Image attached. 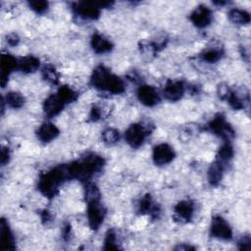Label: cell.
<instances>
[{
    "label": "cell",
    "instance_id": "cell-1",
    "mask_svg": "<svg viewBox=\"0 0 251 251\" xmlns=\"http://www.w3.org/2000/svg\"><path fill=\"white\" fill-rule=\"evenodd\" d=\"M91 80L95 87L107 90L111 93L118 94L123 92L125 89L123 80L109 73L108 70H106L102 66L95 69Z\"/></svg>",
    "mask_w": 251,
    "mask_h": 251
},
{
    "label": "cell",
    "instance_id": "cell-2",
    "mask_svg": "<svg viewBox=\"0 0 251 251\" xmlns=\"http://www.w3.org/2000/svg\"><path fill=\"white\" fill-rule=\"evenodd\" d=\"M68 102L66 101V99L60 93V91H58L56 94H53L46 99V101L44 103L45 114L48 117L56 116L62 111V109L64 108V106Z\"/></svg>",
    "mask_w": 251,
    "mask_h": 251
},
{
    "label": "cell",
    "instance_id": "cell-3",
    "mask_svg": "<svg viewBox=\"0 0 251 251\" xmlns=\"http://www.w3.org/2000/svg\"><path fill=\"white\" fill-rule=\"evenodd\" d=\"M211 233L220 239H229L231 237V229L227 223L221 217H215L212 220Z\"/></svg>",
    "mask_w": 251,
    "mask_h": 251
},
{
    "label": "cell",
    "instance_id": "cell-4",
    "mask_svg": "<svg viewBox=\"0 0 251 251\" xmlns=\"http://www.w3.org/2000/svg\"><path fill=\"white\" fill-rule=\"evenodd\" d=\"M146 131L140 125H132L126 131V139L132 147H138L144 141Z\"/></svg>",
    "mask_w": 251,
    "mask_h": 251
},
{
    "label": "cell",
    "instance_id": "cell-5",
    "mask_svg": "<svg viewBox=\"0 0 251 251\" xmlns=\"http://www.w3.org/2000/svg\"><path fill=\"white\" fill-rule=\"evenodd\" d=\"M87 215L89 225L92 228H97L102 224L104 219V211L98 200L89 202Z\"/></svg>",
    "mask_w": 251,
    "mask_h": 251
},
{
    "label": "cell",
    "instance_id": "cell-6",
    "mask_svg": "<svg viewBox=\"0 0 251 251\" xmlns=\"http://www.w3.org/2000/svg\"><path fill=\"white\" fill-rule=\"evenodd\" d=\"M175 153L171 146L166 143L159 144L153 151V159L157 165H165L174 159Z\"/></svg>",
    "mask_w": 251,
    "mask_h": 251
},
{
    "label": "cell",
    "instance_id": "cell-7",
    "mask_svg": "<svg viewBox=\"0 0 251 251\" xmlns=\"http://www.w3.org/2000/svg\"><path fill=\"white\" fill-rule=\"evenodd\" d=\"M139 101L146 106H154L159 102V94L157 90L150 85H142L137 91Z\"/></svg>",
    "mask_w": 251,
    "mask_h": 251
},
{
    "label": "cell",
    "instance_id": "cell-8",
    "mask_svg": "<svg viewBox=\"0 0 251 251\" xmlns=\"http://www.w3.org/2000/svg\"><path fill=\"white\" fill-rule=\"evenodd\" d=\"M190 20L196 26L204 27L210 24L212 20V13L209 8L205 6H199L192 12Z\"/></svg>",
    "mask_w": 251,
    "mask_h": 251
},
{
    "label": "cell",
    "instance_id": "cell-9",
    "mask_svg": "<svg viewBox=\"0 0 251 251\" xmlns=\"http://www.w3.org/2000/svg\"><path fill=\"white\" fill-rule=\"evenodd\" d=\"M99 8L100 6H98L96 3L82 2L77 3L74 9L80 17L86 19H94L99 15Z\"/></svg>",
    "mask_w": 251,
    "mask_h": 251
},
{
    "label": "cell",
    "instance_id": "cell-10",
    "mask_svg": "<svg viewBox=\"0 0 251 251\" xmlns=\"http://www.w3.org/2000/svg\"><path fill=\"white\" fill-rule=\"evenodd\" d=\"M184 92V86L181 81H168L164 88V95L171 101L178 100Z\"/></svg>",
    "mask_w": 251,
    "mask_h": 251
},
{
    "label": "cell",
    "instance_id": "cell-11",
    "mask_svg": "<svg viewBox=\"0 0 251 251\" xmlns=\"http://www.w3.org/2000/svg\"><path fill=\"white\" fill-rule=\"evenodd\" d=\"M18 66V62L17 60L9 55V54H4L2 55V58H1V78H2V85L4 86L5 85V81L6 79L8 78L10 73L15 69L17 68Z\"/></svg>",
    "mask_w": 251,
    "mask_h": 251
},
{
    "label": "cell",
    "instance_id": "cell-12",
    "mask_svg": "<svg viewBox=\"0 0 251 251\" xmlns=\"http://www.w3.org/2000/svg\"><path fill=\"white\" fill-rule=\"evenodd\" d=\"M211 129L219 134L222 137L225 138H229L232 135V130L230 128V126L225 122L224 118H222L221 116L215 118L212 123H211Z\"/></svg>",
    "mask_w": 251,
    "mask_h": 251
},
{
    "label": "cell",
    "instance_id": "cell-13",
    "mask_svg": "<svg viewBox=\"0 0 251 251\" xmlns=\"http://www.w3.org/2000/svg\"><path fill=\"white\" fill-rule=\"evenodd\" d=\"M58 133H59V130L57 126L51 123H45L41 125L37 131L38 138L43 142L51 141L58 135Z\"/></svg>",
    "mask_w": 251,
    "mask_h": 251
},
{
    "label": "cell",
    "instance_id": "cell-14",
    "mask_svg": "<svg viewBox=\"0 0 251 251\" xmlns=\"http://www.w3.org/2000/svg\"><path fill=\"white\" fill-rule=\"evenodd\" d=\"M194 207L190 201H181L175 207L176 215L182 221H189L193 215Z\"/></svg>",
    "mask_w": 251,
    "mask_h": 251
},
{
    "label": "cell",
    "instance_id": "cell-15",
    "mask_svg": "<svg viewBox=\"0 0 251 251\" xmlns=\"http://www.w3.org/2000/svg\"><path fill=\"white\" fill-rule=\"evenodd\" d=\"M91 46L96 53H106L112 48V44L109 40L100 34H94L91 39Z\"/></svg>",
    "mask_w": 251,
    "mask_h": 251
},
{
    "label": "cell",
    "instance_id": "cell-16",
    "mask_svg": "<svg viewBox=\"0 0 251 251\" xmlns=\"http://www.w3.org/2000/svg\"><path fill=\"white\" fill-rule=\"evenodd\" d=\"M22 72L24 73H31L35 71L39 67V61L37 58L32 56H27L25 58H22L18 62L17 66Z\"/></svg>",
    "mask_w": 251,
    "mask_h": 251
},
{
    "label": "cell",
    "instance_id": "cell-17",
    "mask_svg": "<svg viewBox=\"0 0 251 251\" xmlns=\"http://www.w3.org/2000/svg\"><path fill=\"white\" fill-rule=\"evenodd\" d=\"M223 171H224V163L217 160L210 168L209 170V180L212 184H217L219 181H221L223 176Z\"/></svg>",
    "mask_w": 251,
    "mask_h": 251
},
{
    "label": "cell",
    "instance_id": "cell-18",
    "mask_svg": "<svg viewBox=\"0 0 251 251\" xmlns=\"http://www.w3.org/2000/svg\"><path fill=\"white\" fill-rule=\"evenodd\" d=\"M229 20L234 23V24H238V25H244L249 23L250 21V17L249 14L241 9H232L229 14H228Z\"/></svg>",
    "mask_w": 251,
    "mask_h": 251
},
{
    "label": "cell",
    "instance_id": "cell-19",
    "mask_svg": "<svg viewBox=\"0 0 251 251\" xmlns=\"http://www.w3.org/2000/svg\"><path fill=\"white\" fill-rule=\"evenodd\" d=\"M1 243L4 249H11L13 248L14 238L13 235L8 227V225L2 221V227H1Z\"/></svg>",
    "mask_w": 251,
    "mask_h": 251
},
{
    "label": "cell",
    "instance_id": "cell-20",
    "mask_svg": "<svg viewBox=\"0 0 251 251\" xmlns=\"http://www.w3.org/2000/svg\"><path fill=\"white\" fill-rule=\"evenodd\" d=\"M6 103L11 108L17 109V108H20L24 105L25 98L21 93L9 92V93H7V96H6Z\"/></svg>",
    "mask_w": 251,
    "mask_h": 251
},
{
    "label": "cell",
    "instance_id": "cell-21",
    "mask_svg": "<svg viewBox=\"0 0 251 251\" xmlns=\"http://www.w3.org/2000/svg\"><path fill=\"white\" fill-rule=\"evenodd\" d=\"M102 136H103V139L106 143L113 144V143H116L119 140L120 134H119V131L115 128H107L106 130L103 131Z\"/></svg>",
    "mask_w": 251,
    "mask_h": 251
},
{
    "label": "cell",
    "instance_id": "cell-22",
    "mask_svg": "<svg viewBox=\"0 0 251 251\" xmlns=\"http://www.w3.org/2000/svg\"><path fill=\"white\" fill-rule=\"evenodd\" d=\"M43 75L48 81L52 83H56L58 80V75L56 71L51 67H45L43 69Z\"/></svg>",
    "mask_w": 251,
    "mask_h": 251
},
{
    "label": "cell",
    "instance_id": "cell-23",
    "mask_svg": "<svg viewBox=\"0 0 251 251\" xmlns=\"http://www.w3.org/2000/svg\"><path fill=\"white\" fill-rule=\"evenodd\" d=\"M220 52L216 49H210L203 54V59L209 63L216 62L220 59Z\"/></svg>",
    "mask_w": 251,
    "mask_h": 251
},
{
    "label": "cell",
    "instance_id": "cell-24",
    "mask_svg": "<svg viewBox=\"0 0 251 251\" xmlns=\"http://www.w3.org/2000/svg\"><path fill=\"white\" fill-rule=\"evenodd\" d=\"M29 5H30V7H31L33 10H35L36 12H42V11H44V10L47 8V6H48L47 2H45V1H33V2H30Z\"/></svg>",
    "mask_w": 251,
    "mask_h": 251
},
{
    "label": "cell",
    "instance_id": "cell-25",
    "mask_svg": "<svg viewBox=\"0 0 251 251\" xmlns=\"http://www.w3.org/2000/svg\"><path fill=\"white\" fill-rule=\"evenodd\" d=\"M8 159H9L8 149L6 150V148H2V150H1V164L5 165L6 162H8Z\"/></svg>",
    "mask_w": 251,
    "mask_h": 251
}]
</instances>
